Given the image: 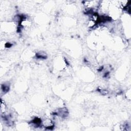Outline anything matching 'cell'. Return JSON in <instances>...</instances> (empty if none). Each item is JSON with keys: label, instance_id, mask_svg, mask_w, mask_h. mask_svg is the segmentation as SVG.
Instances as JSON below:
<instances>
[{"label": "cell", "instance_id": "1", "mask_svg": "<svg viewBox=\"0 0 131 131\" xmlns=\"http://www.w3.org/2000/svg\"><path fill=\"white\" fill-rule=\"evenodd\" d=\"M7 110V106L5 103L2 99L1 101V107H0V111L2 114H4Z\"/></svg>", "mask_w": 131, "mask_h": 131}]
</instances>
